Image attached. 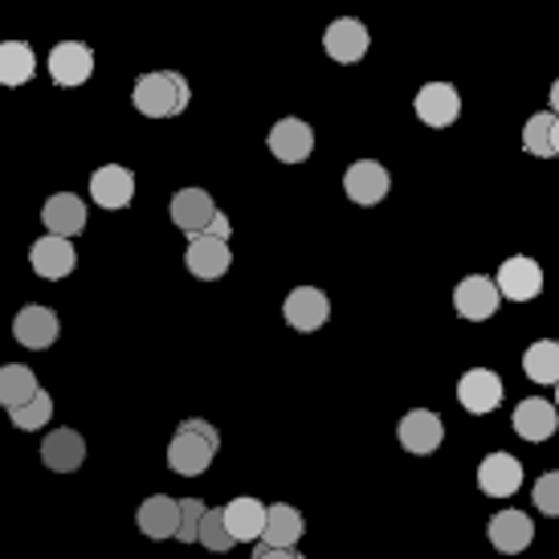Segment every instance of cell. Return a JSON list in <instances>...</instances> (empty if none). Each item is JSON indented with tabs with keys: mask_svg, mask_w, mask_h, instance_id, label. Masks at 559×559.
<instances>
[{
	"mask_svg": "<svg viewBox=\"0 0 559 559\" xmlns=\"http://www.w3.org/2000/svg\"><path fill=\"white\" fill-rule=\"evenodd\" d=\"M221 450V433L217 425H209L204 417H188L176 433H171L168 445V466L185 478H201L204 469L213 466V457Z\"/></svg>",
	"mask_w": 559,
	"mask_h": 559,
	"instance_id": "6da1fadb",
	"label": "cell"
},
{
	"mask_svg": "<svg viewBox=\"0 0 559 559\" xmlns=\"http://www.w3.org/2000/svg\"><path fill=\"white\" fill-rule=\"evenodd\" d=\"M131 103H135V110L147 115V119H176V115H185V107L192 103V86H188V79L176 74V70H152V74H140V79H135Z\"/></svg>",
	"mask_w": 559,
	"mask_h": 559,
	"instance_id": "7a4b0ae2",
	"label": "cell"
},
{
	"mask_svg": "<svg viewBox=\"0 0 559 559\" xmlns=\"http://www.w3.org/2000/svg\"><path fill=\"white\" fill-rule=\"evenodd\" d=\"M413 110H417V119L425 127H453L457 123V115H462V94L453 82H425L413 98Z\"/></svg>",
	"mask_w": 559,
	"mask_h": 559,
	"instance_id": "3957f363",
	"label": "cell"
},
{
	"mask_svg": "<svg viewBox=\"0 0 559 559\" xmlns=\"http://www.w3.org/2000/svg\"><path fill=\"white\" fill-rule=\"evenodd\" d=\"M495 286L498 295L511 298V302H531V298L544 290V270L527 253H514V258H507V262L498 265Z\"/></svg>",
	"mask_w": 559,
	"mask_h": 559,
	"instance_id": "277c9868",
	"label": "cell"
},
{
	"mask_svg": "<svg viewBox=\"0 0 559 559\" xmlns=\"http://www.w3.org/2000/svg\"><path fill=\"white\" fill-rule=\"evenodd\" d=\"M29 265H33V274L46 282L70 278L74 265H79V249H74V241H66V237L46 234L41 241L29 246Z\"/></svg>",
	"mask_w": 559,
	"mask_h": 559,
	"instance_id": "5b68a950",
	"label": "cell"
},
{
	"mask_svg": "<svg viewBox=\"0 0 559 559\" xmlns=\"http://www.w3.org/2000/svg\"><path fill=\"white\" fill-rule=\"evenodd\" d=\"M368 46H372V37H368L364 21H356V16H340V21H331L323 33L326 58L340 66H356L359 58L368 53Z\"/></svg>",
	"mask_w": 559,
	"mask_h": 559,
	"instance_id": "8992f818",
	"label": "cell"
},
{
	"mask_svg": "<svg viewBox=\"0 0 559 559\" xmlns=\"http://www.w3.org/2000/svg\"><path fill=\"white\" fill-rule=\"evenodd\" d=\"M185 262H188V274L201 282H217L229 274V265H234V253H229V241H217V237H188V249H185Z\"/></svg>",
	"mask_w": 559,
	"mask_h": 559,
	"instance_id": "52a82bcc",
	"label": "cell"
},
{
	"mask_svg": "<svg viewBox=\"0 0 559 559\" xmlns=\"http://www.w3.org/2000/svg\"><path fill=\"white\" fill-rule=\"evenodd\" d=\"M168 213H171V225H176L180 234L201 237L204 229L213 225V217H217V204H213V197H209L204 188H180V192L171 197Z\"/></svg>",
	"mask_w": 559,
	"mask_h": 559,
	"instance_id": "ba28073f",
	"label": "cell"
},
{
	"mask_svg": "<svg viewBox=\"0 0 559 559\" xmlns=\"http://www.w3.org/2000/svg\"><path fill=\"white\" fill-rule=\"evenodd\" d=\"M265 143H270V156L282 159V164H302V159H311V152H314V131H311V123L286 115V119H278V123L270 127Z\"/></svg>",
	"mask_w": 559,
	"mask_h": 559,
	"instance_id": "9c48e42d",
	"label": "cell"
},
{
	"mask_svg": "<svg viewBox=\"0 0 559 559\" xmlns=\"http://www.w3.org/2000/svg\"><path fill=\"white\" fill-rule=\"evenodd\" d=\"M396 437H401V445L408 453H417V457H429V453L445 441V425L437 417L433 408H408L396 425Z\"/></svg>",
	"mask_w": 559,
	"mask_h": 559,
	"instance_id": "30bf717a",
	"label": "cell"
},
{
	"mask_svg": "<svg viewBox=\"0 0 559 559\" xmlns=\"http://www.w3.org/2000/svg\"><path fill=\"white\" fill-rule=\"evenodd\" d=\"M392 188V176L384 164H376V159H356L352 168L343 171V192L352 197L356 204H364V209H372V204H380L384 197H389Z\"/></svg>",
	"mask_w": 559,
	"mask_h": 559,
	"instance_id": "8fae6325",
	"label": "cell"
},
{
	"mask_svg": "<svg viewBox=\"0 0 559 559\" xmlns=\"http://www.w3.org/2000/svg\"><path fill=\"white\" fill-rule=\"evenodd\" d=\"M13 335L21 347H29V352H46L58 343L62 335V323H58V314L41 307V302H29V307H21L13 319Z\"/></svg>",
	"mask_w": 559,
	"mask_h": 559,
	"instance_id": "7c38bea8",
	"label": "cell"
},
{
	"mask_svg": "<svg viewBox=\"0 0 559 559\" xmlns=\"http://www.w3.org/2000/svg\"><path fill=\"white\" fill-rule=\"evenodd\" d=\"M498 302H502V295H498L495 278H481V274L462 278L457 282V290H453V307H457V314L469 319V323H486V319H495Z\"/></svg>",
	"mask_w": 559,
	"mask_h": 559,
	"instance_id": "4fadbf2b",
	"label": "cell"
},
{
	"mask_svg": "<svg viewBox=\"0 0 559 559\" xmlns=\"http://www.w3.org/2000/svg\"><path fill=\"white\" fill-rule=\"evenodd\" d=\"M91 201L98 209H127L135 201V171L123 164H103L91 176Z\"/></svg>",
	"mask_w": 559,
	"mask_h": 559,
	"instance_id": "5bb4252c",
	"label": "cell"
},
{
	"mask_svg": "<svg viewBox=\"0 0 559 559\" xmlns=\"http://www.w3.org/2000/svg\"><path fill=\"white\" fill-rule=\"evenodd\" d=\"M41 221H46V229L53 237H70L82 234L86 229V221H91V213H86V201H82L79 192H53L46 204H41Z\"/></svg>",
	"mask_w": 559,
	"mask_h": 559,
	"instance_id": "9a60e30c",
	"label": "cell"
},
{
	"mask_svg": "<svg viewBox=\"0 0 559 559\" xmlns=\"http://www.w3.org/2000/svg\"><path fill=\"white\" fill-rule=\"evenodd\" d=\"M478 486H481V495H490V498H511L514 490L523 486V462L502 450L486 453L478 466Z\"/></svg>",
	"mask_w": 559,
	"mask_h": 559,
	"instance_id": "2e32d148",
	"label": "cell"
},
{
	"mask_svg": "<svg viewBox=\"0 0 559 559\" xmlns=\"http://www.w3.org/2000/svg\"><path fill=\"white\" fill-rule=\"evenodd\" d=\"M282 314L295 331H319L331 319V298L323 290H314V286H295L282 302Z\"/></svg>",
	"mask_w": 559,
	"mask_h": 559,
	"instance_id": "e0dca14e",
	"label": "cell"
},
{
	"mask_svg": "<svg viewBox=\"0 0 559 559\" xmlns=\"http://www.w3.org/2000/svg\"><path fill=\"white\" fill-rule=\"evenodd\" d=\"M94 74V49L82 41H58L49 53V79L58 86H82Z\"/></svg>",
	"mask_w": 559,
	"mask_h": 559,
	"instance_id": "ac0fdd59",
	"label": "cell"
},
{
	"mask_svg": "<svg viewBox=\"0 0 559 559\" xmlns=\"http://www.w3.org/2000/svg\"><path fill=\"white\" fill-rule=\"evenodd\" d=\"M559 429V408L544 396H527L514 404V433L523 441H547Z\"/></svg>",
	"mask_w": 559,
	"mask_h": 559,
	"instance_id": "d6986e66",
	"label": "cell"
},
{
	"mask_svg": "<svg viewBox=\"0 0 559 559\" xmlns=\"http://www.w3.org/2000/svg\"><path fill=\"white\" fill-rule=\"evenodd\" d=\"M486 535H490L495 551H502V556H523L531 547V539H535V523L523 511H498L490 519Z\"/></svg>",
	"mask_w": 559,
	"mask_h": 559,
	"instance_id": "ffe728a7",
	"label": "cell"
},
{
	"mask_svg": "<svg viewBox=\"0 0 559 559\" xmlns=\"http://www.w3.org/2000/svg\"><path fill=\"white\" fill-rule=\"evenodd\" d=\"M457 401L466 413H495L502 404V380L490 368H469L462 380H457Z\"/></svg>",
	"mask_w": 559,
	"mask_h": 559,
	"instance_id": "44dd1931",
	"label": "cell"
},
{
	"mask_svg": "<svg viewBox=\"0 0 559 559\" xmlns=\"http://www.w3.org/2000/svg\"><path fill=\"white\" fill-rule=\"evenodd\" d=\"M135 523L147 539H176V531H180V502L168 495H152L140 502V511H135Z\"/></svg>",
	"mask_w": 559,
	"mask_h": 559,
	"instance_id": "7402d4cb",
	"label": "cell"
},
{
	"mask_svg": "<svg viewBox=\"0 0 559 559\" xmlns=\"http://www.w3.org/2000/svg\"><path fill=\"white\" fill-rule=\"evenodd\" d=\"M41 462H46L53 474H74V469L86 462V441H82L79 429H53V433L41 441Z\"/></svg>",
	"mask_w": 559,
	"mask_h": 559,
	"instance_id": "603a6c76",
	"label": "cell"
},
{
	"mask_svg": "<svg viewBox=\"0 0 559 559\" xmlns=\"http://www.w3.org/2000/svg\"><path fill=\"white\" fill-rule=\"evenodd\" d=\"M265 511H270V507H262L253 495H241L225 507V527L234 535V544H258V539H262Z\"/></svg>",
	"mask_w": 559,
	"mask_h": 559,
	"instance_id": "cb8c5ba5",
	"label": "cell"
},
{
	"mask_svg": "<svg viewBox=\"0 0 559 559\" xmlns=\"http://www.w3.org/2000/svg\"><path fill=\"white\" fill-rule=\"evenodd\" d=\"M302 531H307V523H302V514H298V507H290V502H278V507H270L265 511V531H262V547H295L298 539H302Z\"/></svg>",
	"mask_w": 559,
	"mask_h": 559,
	"instance_id": "d4e9b609",
	"label": "cell"
},
{
	"mask_svg": "<svg viewBox=\"0 0 559 559\" xmlns=\"http://www.w3.org/2000/svg\"><path fill=\"white\" fill-rule=\"evenodd\" d=\"M41 392V384H37V372H33L29 364H4L0 368V404L13 413V408H21L25 401H33Z\"/></svg>",
	"mask_w": 559,
	"mask_h": 559,
	"instance_id": "484cf974",
	"label": "cell"
},
{
	"mask_svg": "<svg viewBox=\"0 0 559 559\" xmlns=\"http://www.w3.org/2000/svg\"><path fill=\"white\" fill-rule=\"evenodd\" d=\"M37 74L29 41H0V86H25Z\"/></svg>",
	"mask_w": 559,
	"mask_h": 559,
	"instance_id": "4316f807",
	"label": "cell"
},
{
	"mask_svg": "<svg viewBox=\"0 0 559 559\" xmlns=\"http://www.w3.org/2000/svg\"><path fill=\"white\" fill-rule=\"evenodd\" d=\"M523 372L535 384H559V343L556 340H535L523 352Z\"/></svg>",
	"mask_w": 559,
	"mask_h": 559,
	"instance_id": "83f0119b",
	"label": "cell"
},
{
	"mask_svg": "<svg viewBox=\"0 0 559 559\" xmlns=\"http://www.w3.org/2000/svg\"><path fill=\"white\" fill-rule=\"evenodd\" d=\"M551 127H556V115H551V110L531 115L527 127H523V147H527V156L556 159V152H551Z\"/></svg>",
	"mask_w": 559,
	"mask_h": 559,
	"instance_id": "f1b7e54d",
	"label": "cell"
},
{
	"mask_svg": "<svg viewBox=\"0 0 559 559\" xmlns=\"http://www.w3.org/2000/svg\"><path fill=\"white\" fill-rule=\"evenodd\" d=\"M49 417H53V396H49L46 389L37 392L33 401H25L21 408H13V413H9V420H13L16 429H25V433H33V429H46Z\"/></svg>",
	"mask_w": 559,
	"mask_h": 559,
	"instance_id": "f546056e",
	"label": "cell"
},
{
	"mask_svg": "<svg viewBox=\"0 0 559 559\" xmlns=\"http://www.w3.org/2000/svg\"><path fill=\"white\" fill-rule=\"evenodd\" d=\"M201 547H209V551H234V535H229V527H225V507L221 511H204V519H201Z\"/></svg>",
	"mask_w": 559,
	"mask_h": 559,
	"instance_id": "4dcf8cb0",
	"label": "cell"
},
{
	"mask_svg": "<svg viewBox=\"0 0 559 559\" xmlns=\"http://www.w3.org/2000/svg\"><path fill=\"white\" fill-rule=\"evenodd\" d=\"M204 507L201 498H185L180 502V531H176V539L180 544H201V519H204Z\"/></svg>",
	"mask_w": 559,
	"mask_h": 559,
	"instance_id": "1f68e13d",
	"label": "cell"
},
{
	"mask_svg": "<svg viewBox=\"0 0 559 559\" xmlns=\"http://www.w3.org/2000/svg\"><path fill=\"white\" fill-rule=\"evenodd\" d=\"M531 498H535V507H539L547 519H559V469H547L544 478L535 481Z\"/></svg>",
	"mask_w": 559,
	"mask_h": 559,
	"instance_id": "d6a6232c",
	"label": "cell"
},
{
	"mask_svg": "<svg viewBox=\"0 0 559 559\" xmlns=\"http://www.w3.org/2000/svg\"><path fill=\"white\" fill-rule=\"evenodd\" d=\"M253 559H307L302 556V551H295V547H258V551H253Z\"/></svg>",
	"mask_w": 559,
	"mask_h": 559,
	"instance_id": "836d02e7",
	"label": "cell"
},
{
	"mask_svg": "<svg viewBox=\"0 0 559 559\" xmlns=\"http://www.w3.org/2000/svg\"><path fill=\"white\" fill-rule=\"evenodd\" d=\"M204 234H209V237H217V241H229V234H234V225H229V217H225V213H221V209H217V217H213V225H209Z\"/></svg>",
	"mask_w": 559,
	"mask_h": 559,
	"instance_id": "e575fe53",
	"label": "cell"
},
{
	"mask_svg": "<svg viewBox=\"0 0 559 559\" xmlns=\"http://www.w3.org/2000/svg\"><path fill=\"white\" fill-rule=\"evenodd\" d=\"M551 115H556V119H559V79L551 82Z\"/></svg>",
	"mask_w": 559,
	"mask_h": 559,
	"instance_id": "d590c367",
	"label": "cell"
},
{
	"mask_svg": "<svg viewBox=\"0 0 559 559\" xmlns=\"http://www.w3.org/2000/svg\"><path fill=\"white\" fill-rule=\"evenodd\" d=\"M551 152L559 156V119H556V127H551Z\"/></svg>",
	"mask_w": 559,
	"mask_h": 559,
	"instance_id": "8d00e7d4",
	"label": "cell"
},
{
	"mask_svg": "<svg viewBox=\"0 0 559 559\" xmlns=\"http://www.w3.org/2000/svg\"><path fill=\"white\" fill-rule=\"evenodd\" d=\"M556 408H559V384H556Z\"/></svg>",
	"mask_w": 559,
	"mask_h": 559,
	"instance_id": "74e56055",
	"label": "cell"
}]
</instances>
